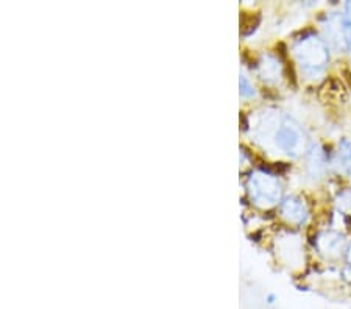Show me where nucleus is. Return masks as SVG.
Returning a JSON list of instances; mask_svg holds the SVG:
<instances>
[{
  "instance_id": "7",
  "label": "nucleus",
  "mask_w": 351,
  "mask_h": 309,
  "mask_svg": "<svg viewBox=\"0 0 351 309\" xmlns=\"http://www.w3.org/2000/svg\"><path fill=\"white\" fill-rule=\"evenodd\" d=\"M325 167H326V158H325L324 150H322L320 147H317V145H313V149H311L309 153H308V171H309V173L314 178L320 177L322 173L325 172Z\"/></svg>"
},
{
  "instance_id": "5",
  "label": "nucleus",
  "mask_w": 351,
  "mask_h": 309,
  "mask_svg": "<svg viewBox=\"0 0 351 309\" xmlns=\"http://www.w3.org/2000/svg\"><path fill=\"white\" fill-rule=\"evenodd\" d=\"M281 214L287 222L293 225H303L308 219V208L304 205L303 200H300L298 197H286L281 201Z\"/></svg>"
},
{
  "instance_id": "9",
  "label": "nucleus",
  "mask_w": 351,
  "mask_h": 309,
  "mask_svg": "<svg viewBox=\"0 0 351 309\" xmlns=\"http://www.w3.org/2000/svg\"><path fill=\"white\" fill-rule=\"evenodd\" d=\"M339 160H341L345 172L351 175V140H341V144H339Z\"/></svg>"
},
{
  "instance_id": "2",
  "label": "nucleus",
  "mask_w": 351,
  "mask_h": 309,
  "mask_svg": "<svg viewBox=\"0 0 351 309\" xmlns=\"http://www.w3.org/2000/svg\"><path fill=\"white\" fill-rule=\"evenodd\" d=\"M274 140L276 147L291 156H300L306 150V138H304L302 127L289 116L281 117L276 125Z\"/></svg>"
},
{
  "instance_id": "1",
  "label": "nucleus",
  "mask_w": 351,
  "mask_h": 309,
  "mask_svg": "<svg viewBox=\"0 0 351 309\" xmlns=\"http://www.w3.org/2000/svg\"><path fill=\"white\" fill-rule=\"evenodd\" d=\"M293 52H295V58L302 71L311 78L322 74L330 61L326 42L317 36L313 30H309L302 39H298Z\"/></svg>"
},
{
  "instance_id": "8",
  "label": "nucleus",
  "mask_w": 351,
  "mask_h": 309,
  "mask_svg": "<svg viewBox=\"0 0 351 309\" xmlns=\"http://www.w3.org/2000/svg\"><path fill=\"white\" fill-rule=\"evenodd\" d=\"M258 71L263 80H275L276 75H278V61H276L274 56L265 55L263 56L261 61H258Z\"/></svg>"
},
{
  "instance_id": "12",
  "label": "nucleus",
  "mask_w": 351,
  "mask_h": 309,
  "mask_svg": "<svg viewBox=\"0 0 351 309\" xmlns=\"http://www.w3.org/2000/svg\"><path fill=\"white\" fill-rule=\"evenodd\" d=\"M265 300H267L269 305H274L275 300H276V297H275L274 294H269V295H267V299H265Z\"/></svg>"
},
{
  "instance_id": "6",
  "label": "nucleus",
  "mask_w": 351,
  "mask_h": 309,
  "mask_svg": "<svg viewBox=\"0 0 351 309\" xmlns=\"http://www.w3.org/2000/svg\"><path fill=\"white\" fill-rule=\"evenodd\" d=\"M325 33H326L328 41H330L336 49L348 47L347 35H345L343 16H337V14L330 16L325 24Z\"/></svg>"
},
{
  "instance_id": "11",
  "label": "nucleus",
  "mask_w": 351,
  "mask_h": 309,
  "mask_svg": "<svg viewBox=\"0 0 351 309\" xmlns=\"http://www.w3.org/2000/svg\"><path fill=\"white\" fill-rule=\"evenodd\" d=\"M343 24H345V35H347L348 47L351 49V2H347V5H345Z\"/></svg>"
},
{
  "instance_id": "14",
  "label": "nucleus",
  "mask_w": 351,
  "mask_h": 309,
  "mask_svg": "<svg viewBox=\"0 0 351 309\" xmlns=\"http://www.w3.org/2000/svg\"><path fill=\"white\" fill-rule=\"evenodd\" d=\"M347 261H348L350 267H351V244H350V247L347 249Z\"/></svg>"
},
{
  "instance_id": "10",
  "label": "nucleus",
  "mask_w": 351,
  "mask_h": 309,
  "mask_svg": "<svg viewBox=\"0 0 351 309\" xmlns=\"http://www.w3.org/2000/svg\"><path fill=\"white\" fill-rule=\"evenodd\" d=\"M239 92H241V97L243 99L253 97L254 95V88L252 86V83L247 80L245 75H241L239 78Z\"/></svg>"
},
{
  "instance_id": "4",
  "label": "nucleus",
  "mask_w": 351,
  "mask_h": 309,
  "mask_svg": "<svg viewBox=\"0 0 351 309\" xmlns=\"http://www.w3.org/2000/svg\"><path fill=\"white\" fill-rule=\"evenodd\" d=\"M315 245L322 255H325L326 258H337L343 251H347L345 250V238L341 233L334 232H325L319 234Z\"/></svg>"
},
{
  "instance_id": "3",
  "label": "nucleus",
  "mask_w": 351,
  "mask_h": 309,
  "mask_svg": "<svg viewBox=\"0 0 351 309\" xmlns=\"http://www.w3.org/2000/svg\"><path fill=\"white\" fill-rule=\"evenodd\" d=\"M252 200L261 205H274L281 199V184L271 173L253 172L247 182Z\"/></svg>"
},
{
  "instance_id": "13",
  "label": "nucleus",
  "mask_w": 351,
  "mask_h": 309,
  "mask_svg": "<svg viewBox=\"0 0 351 309\" xmlns=\"http://www.w3.org/2000/svg\"><path fill=\"white\" fill-rule=\"evenodd\" d=\"M343 75H345V78H347V82H348V84L351 86V72L348 69H345L343 71Z\"/></svg>"
}]
</instances>
